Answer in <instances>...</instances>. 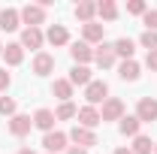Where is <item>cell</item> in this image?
<instances>
[{
  "mask_svg": "<svg viewBox=\"0 0 157 154\" xmlns=\"http://www.w3.org/2000/svg\"><path fill=\"white\" fill-rule=\"evenodd\" d=\"M85 100H88V106L106 103V100H109V85H106V82H91V85L85 88Z\"/></svg>",
  "mask_w": 157,
  "mask_h": 154,
  "instance_id": "1",
  "label": "cell"
},
{
  "mask_svg": "<svg viewBox=\"0 0 157 154\" xmlns=\"http://www.w3.org/2000/svg\"><path fill=\"white\" fill-rule=\"evenodd\" d=\"M136 118L142 121V124H151V121H157V100L154 97H142L136 106Z\"/></svg>",
  "mask_w": 157,
  "mask_h": 154,
  "instance_id": "2",
  "label": "cell"
},
{
  "mask_svg": "<svg viewBox=\"0 0 157 154\" xmlns=\"http://www.w3.org/2000/svg\"><path fill=\"white\" fill-rule=\"evenodd\" d=\"M21 21H24L27 27H39V24L45 21V9H42L39 3H27V6L21 9Z\"/></svg>",
  "mask_w": 157,
  "mask_h": 154,
  "instance_id": "3",
  "label": "cell"
},
{
  "mask_svg": "<svg viewBox=\"0 0 157 154\" xmlns=\"http://www.w3.org/2000/svg\"><path fill=\"white\" fill-rule=\"evenodd\" d=\"M124 118V103L118 97H109L103 103V112H100V121H121Z\"/></svg>",
  "mask_w": 157,
  "mask_h": 154,
  "instance_id": "4",
  "label": "cell"
},
{
  "mask_svg": "<svg viewBox=\"0 0 157 154\" xmlns=\"http://www.w3.org/2000/svg\"><path fill=\"white\" fill-rule=\"evenodd\" d=\"M70 139L76 142L78 148H91V145H97V133H94V130H88V127H78V124L70 130Z\"/></svg>",
  "mask_w": 157,
  "mask_h": 154,
  "instance_id": "5",
  "label": "cell"
},
{
  "mask_svg": "<svg viewBox=\"0 0 157 154\" xmlns=\"http://www.w3.org/2000/svg\"><path fill=\"white\" fill-rule=\"evenodd\" d=\"M67 139H70L67 133L52 130V133L42 136V145H45V151H48V154H58V151H63V148H67Z\"/></svg>",
  "mask_w": 157,
  "mask_h": 154,
  "instance_id": "6",
  "label": "cell"
},
{
  "mask_svg": "<svg viewBox=\"0 0 157 154\" xmlns=\"http://www.w3.org/2000/svg\"><path fill=\"white\" fill-rule=\"evenodd\" d=\"M70 55H73V60H76L78 67H85L88 60H94V48H91V45H88L85 39H78V42H73Z\"/></svg>",
  "mask_w": 157,
  "mask_h": 154,
  "instance_id": "7",
  "label": "cell"
},
{
  "mask_svg": "<svg viewBox=\"0 0 157 154\" xmlns=\"http://www.w3.org/2000/svg\"><path fill=\"white\" fill-rule=\"evenodd\" d=\"M33 127V118L30 115H12L9 118V133L12 136H27Z\"/></svg>",
  "mask_w": 157,
  "mask_h": 154,
  "instance_id": "8",
  "label": "cell"
},
{
  "mask_svg": "<svg viewBox=\"0 0 157 154\" xmlns=\"http://www.w3.org/2000/svg\"><path fill=\"white\" fill-rule=\"evenodd\" d=\"M115 48L112 45H106V42H100V48H94V60H97V67H103V70H109L112 64H115Z\"/></svg>",
  "mask_w": 157,
  "mask_h": 154,
  "instance_id": "9",
  "label": "cell"
},
{
  "mask_svg": "<svg viewBox=\"0 0 157 154\" xmlns=\"http://www.w3.org/2000/svg\"><path fill=\"white\" fill-rule=\"evenodd\" d=\"M76 118H78V127H88V130H94V127L100 124V112L94 109V106H82Z\"/></svg>",
  "mask_w": 157,
  "mask_h": 154,
  "instance_id": "10",
  "label": "cell"
},
{
  "mask_svg": "<svg viewBox=\"0 0 157 154\" xmlns=\"http://www.w3.org/2000/svg\"><path fill=\"white\" fill-rule=\"evenodd\" d=\"M103 33H106V27L97 24V21H88V24H82V37L85 42L91 45V42H103Z\"/></svg>",
  "mask_w": 157,
  "mask_h": 154,
  "instance_id": "11",
  "label": "cell"
},
{
  "mask_svg": "<svg viewBox=\"0 0 157 154\" xmlns=\"http://www.w3.org/2000/svg\"><path fill=\"white\" fill-rule=\"evenodd\" d=\"M55 112L52 109H36V115H33V127H39V130H45V133H52V127H55Z\"/></svg>",
  "mask_w": 157,
  "mask_h": 154,
  "instance_id": "12",
  "label": "cell"
},
{
  "mask_svg": "<svg viewBox=\"0 0 157 154\" xmlns=\"http://www.w3.org/2000/svg\"><path fill=\"white\" fill-rule=\"evenodd\" d=\"M52 70H55V58H52L48 52H39L36 58H33V73H36V76H48Z\"/></svg>",
  "mask_w": 157,
  "mask_h": 154,
  "instance_id": "13",
  "label": "cell"
},
{
  "mask_svg": "<svg viewBox=\"0 0 157 154\" xmlns=\"http://www.w3.org/2000/svg\"><path fill=\"white\" fill-rule=\"evenodd\" d=\"M42 30L39 27H24V33H21V48H39L42 45Z\"/></svg>",
  "mask_w": 157,
  "mask_h": 154,
  "instance_id": "14",
  "label": "cell"
},
{
  "mask_svg": "<svg viewBox=\"0 0 157 154\" xmlns=\"http://www.w3.org/2000/svg\"><path fill=\"white\" fill-rule=\"evenodd\" d=\"M3 58L9 67H18L21 60H24V48H21V42H9L6 48H3Z\"/></svg>",
  "mask_w": 157,
  "mask_h": 154,
  "instance_id": "15",
  "label": "cell"
},
{
  "mask_svg": "<svg viewBox=\"0 0 157 154\" xmlns=\"http://www.w3.org/2000/svg\"><path fill=\"white\" fill-rule=\"evenodd\" d=\"M52 94L58 97L60 103H70V97H73V85H70V79H55Z\"/></svg>",
  "mask_w": 157,
  "mask_h": 154,
  "instance_id": "16",
  "label": "cell"
},
{
  "mask_svg": "<svg viewBox=\"0 0 157 154\" xmlns=\"http://www.w3.org/2000/svg\"><path fill=\"white\" fill-rule=\"evenodd\" d=\"M45 39H48L52 45H67V42H70V33H67V27H63V24H52V27H48V33H45Z\"/></svg>",
  "mask_w": 157,
  "mask_h": 154,
  "instance_id": "17",
  "label": "cell"
},
{
  "mask_svg": "<svg viewBox=\"0 0 157 154\" xmlns=\"http://www.w3.org/2000/svg\"><path fill=\"white\" fill-rule=\"evenodd\" d=\"M18 24H21V12L18 9H3V12H0V27H3V30H15Z\"/></svg>",
  "mask_w": 157,
  "mask_h": 154,
  "instance_id": "18",
  "label": "cell"
},
{
  "mask_svg": "<svg viewBox=\"0 0 157 154\" xmlns=\"http://www.w3.org/2000/svg\"><path fill=\"white\" fill-rule=\"evenodd\" d=\"M91 82H94V79H91V70H88V67H73V70H70V85H85V88H88V85H91Z\"/></svg>",
  "mask_w": 157,
  "mask_h": 154,
  "instance_id": "19",
  "label": "cell"
},
{
  "mask_svg": "<svg viewBox=\"0 0 157 154\" xmlns=\"http://www.w3.org/2000/svg\"><path fill=\"white\" fill-rule=\"evenodd\" d=\"M139 127H142V121L136 115H124L121 118V124H118V130L124 136H139Z\"/></svg>",
  "mask_w": 157,
  "mask_h": 154,
  "instance_id": "20",
  "label": "cell"
},
{
  "mask_svg": "<svg viewBox=\"0 0 157 154\" xmlns=\"http://www.w3.org/2000/svg\"><path fill=\"white\" fill-rule=\"evenodd\" d=\"M118 76L124 79V82H136V79H139V64H136V60H121Z\"/></svg>",
  "mask_w": 157,
  "mask_h": 154,
  "instance_id": "21",
  "label": "cell"
},
{
  "mask_svg": "<svg viewBox=\"0 0 157 154\" xmlns=\"http://www.w3.org/2000/svg\"><path fill=\"white\" fill-rule=\"evenodd\" d=\"M94 12H97V3H91V0H82L76 6V18L82 21V24H88V21L94 18Z\"/></svg>",
  "mask_w": 157,
  "mask_h": 154,
  "instance_id": "22",
  "label": "cell"
},
{
  "mask_svg": "<svg viewBox=\"0 0 157 154\" xmlns=\"http://www.w3.org/2000/svg\"><path fill=\"white\" fill-rule=\"evenodd\" d=\"M112 48H115V55H121L124 60H133V52H136V42L124 37V39H118V42L112 45Z\"/></svg>",
  "mask_w": 157,
  "mask_h": 154,
  "instance_id": "23",
  "label": "cell"
},
{
  "mask_svg": "<svg viewBox=\"0 0 157 154\" xmlns=\"http://www.w3.org/2000/svg\"><path fill=\"white\" fill-rule=\"evenodd\" d=\"M97 12H100V18L115 21V18H118V6H115V0H103V3H97Z\"/></svg>",
  "mask_w": 157,
  "mask_h": 154,
  "instance_id": "24",
  "label": "cell"
},
{
  "mask_svg": "<svg viewBox=\"0 0 157 154\" xmlns=\"http://www.w3.org/2000/svg\"><path fill=\"white\" fill-rule=\"evenodd\" d=\"M130 151H133V154H151V151H154V142H151L148 136H136V142H133Z\"/></svg>",
  "mask_w": 157,
  "mask_h": 154,
  "instance_id": "25",
  "label": "cell"
},
{
  "mask_svg": "<svg viewBox=\"0 0 157 154\" xmlns=\"http://www.w3.org/2000/svg\"><path fill=\"white\" fill-rule=\"evenodd\" d=\"M76 115H78V109L73 106V103H60L58 112H55V118H58V121H70V118H76Z\"/></svg>",
  "mask_w": 157,
  "mask_h": 154,
  "instance_id": "26",
  "label": "cell"
},
{
  "mask_svg": "<svg viewBox=\"0 0 157 154\" xmlns=\"http://www.w3.org/2000/svg\"><path fill=\"white\" fill-rule=\"evenodd\" d=\"M15 109H18V106H15V100H12V97H0V115H18V112H15Z\"/></svg>",
  "mask_w": 157,
  "mask_h": 154,
  "instance_id": "27",
  "label": "cell"
},
{
  "mask_svg": "<svg viewBox=\"0 0 157 154\" xmlns=\"http://www.w3.org/2000/svg\"><path fill=\"white\" fill-rule=\"evenodd\" d=\"M139 42H142V48L154 52V48H157V30H145V33L139 37Z\"/></svg>",
  "mask_w": 157,
  "mask_h": 154,
  "instance_id": "28",
  "label": "cell"
},
{
  "mask_svg": "<svg viewBox=\"0 0 157 154\" xmlns=\"http://www.w3.org/2000/svg\"><path fill=\"white\" fill-rule=\"evenodd\" d=\"M142 24H145V30H157V9H145Z\"/></svg>",
  "mask_w": 157,
  "mask_h": 154,
  "instance_id": "29",
  "label": "cell"
},
{
  "mask_svg": "<svg viewBox=\"0 0 157 154\" xmlns=\"http://www.w3.org/2000/svg\"><path fill=\"white\" fill-rule=\"evenodd\" d=\"M127 12H133V15H145V3H142V0H130V3H127Z\"/></svg>",
  "mask_w": 157,
  "mask_h": 154,
  "instance_id": "30",
  "label": "cell"
},
{
  "mask_svg": "<svg viewBox=\"0 0 157 154\" xmlns=\"http://www.w3.org/2000/svg\"><path fill=\"white\" fill-rule=\"evenodd\" d=\"M145 64H148V70H154V73H157V48H154V52H148Z\"/></svg>",
  "mask_w": 157,
  "mask_h": 154,
  "instance_id": "31",
  "label": "cell"
},
{
  "mask_svg": "<svg viewBox=\"0 0 157 154\" xmlns=\"http://www.w3.org/2000/svg\"><path fill=\"white\" fill-rule=\"evenodd\" d=\"M9 85H12V79H9V73H6V70H0V91H6Z\"/></svg>",
  "mask_w": 157,
  "mask_h": 154,
  "instance_id": "32",
  "label": "cell"
},
{
  "mask_svg": "<svg viewBox=\"0 0 157 154\" xmlns=\"http://www.w3.org/2000/svg\"><path fill=\"white\" fill-rule=\"evenodd\" d=\"M67 154H88V148H78V145H73V148H67Z\"/></svg>",
  "mask_w": 157,
  "mask_h": 154,
  "instance_id": "33",
  "label": "cell"
},
{
  "mask_svg": "<svg viewBox=\"0 0 157 154\" xmlns=\"http://www.w3.org/2000/svg\"><path fill=\"white\" fill-rule=\"evenodd\" d=\"M115 154H133V151H130V148H118Z\"/></svg>",
  "mask_w": 157,
  "mask_h": 154,
  "instance_id": "34",
  "label": "cell"
},
{
  "mask_svg": "<svg viewBox=\"0 0 157 154\" xmlns=\"http://www.w3.org/2000/svg\"><path fill=\"white\" fill-rule=\"evenodd\" d=\"M18 154H33V151H30V148H21V151Z\"/></svg>",
  "mask_w": 157,
  "mask_h": 154,
  "instance_id": "35",
  "label": "cell"
},
{
  "mask_svg": "<svg viewBox=\"0 0 157 154\" xmlns=\"http://www.w3.org/2000/svg\"><path fill=\"white\" fill-rule=\"evenodd\" d=\"M154 154H157V142H154Z\"/></svg>",
  "mask_w": 157,
  "mask_h": 154,
  "instance_id": "36",
  "label": "cell"
},
{
  "mask_svg": "<svg viewBox=\"0 0 157 154\" xmlns=\"http://www.w3.org/2000/svg\"><path fill=\"white\" fill-rule=\"evenodd\" d=\"M0 55H3V45H0Z\"/></svg>",
  "mask_w": 157,
  "mask_h": 154,
  "instance_id": "37",
  "label": "cell"
}]
</instances>
